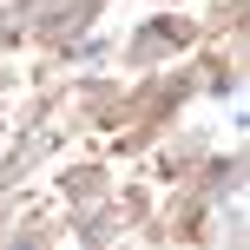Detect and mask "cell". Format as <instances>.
<instances>
[{
    "label": "cell",
    "instance_id": "obj_1",
    "mask_svg": "<svg viewBox=\"0 0 250 250\" xmlns=\"http://www.w3.org/2000/svg\"><path fill=\"white\" fill-rule=\"evenodd\" d=\"M171 40H185V26H178V20H158V26H145V40L132 46V60H151V53H165Z\"/></svg>",
    "mask_w": 250,
    "mask_h": 250
}]
</instances>
